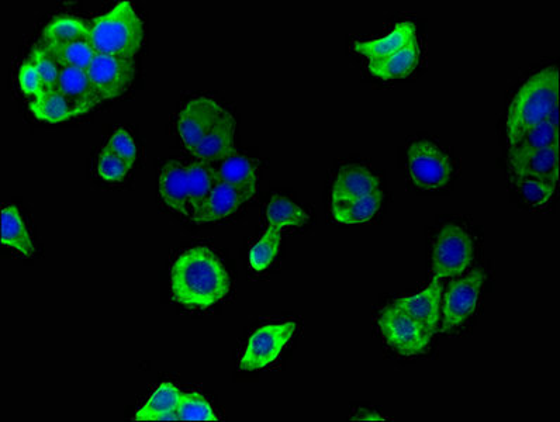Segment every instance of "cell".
<instances>
[{
  "mask_svg": "<svg viewBox=\"0 0 560 422\" xmlns=\"http://www.w3.org/2000/svg\"><path fill=\"white\" fill-rule=\"evenodd\" d=\"M230 289V275L219 255L210 248H190L179 255L172 266V297L188 309H212Z\"/></svg>",
  "mask_w": 560,
  "mask_h": 422,
  "instance_id": "1",
  "label": "cell"
},
{
  "mask_svg": "<svg viewBox=\"0 0 560 422\" xmlns=\"http://www.w3.org/2000/svg\"><path fill=\"white\" fill-rule=\"evenodd\" d=\"M559 69L548 67L531 76L515 93L507 113V140L514 147L531 129L551 119L559 105Z\"/></svg>",
  "mask_w": 560,
  "mask_h": 422,
  "instance_id": "2",
  "label": "cell"
},
{
  "mask_svg": "<svg viewBox=\"0 0 560 422\" xmlns=\"http://www.w3.org/2000/svg\"><path fill=\"white\" fill-rule=\"evenodd\" d=\"M145 26L129 0L117 3L91 23V41L96 53L134 60L144 43Z\"/></svg>",
  "mask_w": 560,
  "mask_h": 422,
  "instance_id": "3",
  "label": "cell"
},
{
  "mask_svg": "<svg viewBox=\"0 0 560 422\" xmlns=\"http://www.w3.org/2000/svg\"><path fill=\"white\" fill-rule=\"evenodd\" d=\"M475 257V241L468 231L447 224L439 231L432 249L434 279L458 278L468 271Z\"/></svg>",
  "mask_w": 560,
  "mask_h": 422,
  "instance_id": "4",
  "label": "cell"
},
{
  "mask_svg": "<svg viewBox=\"0 0 560 422\" xmlns=\"http://www.w3.org/2000/svg\"><path fill=\"white\" fill-rule=\"evenodd\" d=\"M378 325L387 345L400 355H418L430 345L431 332L394 304L382 310Z\"/></svg>",
  "mask_w": 560,
  "mask_h": 422,
  "instance_id": "5",
  "label": "cell"
},
{
  "mask_svg": "<svg viewBox=\"0 0 560 422\" xmlns=\"http://www.w3.org/2000/svg\"><path fill=\"white\" fill-rule=\"evenodd\" d=\"M296 330L295 321H286L280 324H266L252 332L240 359V369L244 372H255L272 365L292 340Z\"/></svg>",
  "mask_w": 560,
  "mask_h": 422,
  "instance_id": "6",
  "label": "cell"
},
{
  "mask_svg": "<svg viewBox=\"0 0 560 422\" xmlns=\"http://www.w3.org/2000/svg\"><path fill=\"white\" fill-rule=\"evenodd\" d=\"M409 174L411 181L421 190L442 189L451 182V161L437 145L418 141L409 148Z\"/></svg>",
  "mask_w": 560,
  "mask_h": 422,
  "instance_id": "7",
  "label": "cell"
},
{
  "mask_svg": "<svg viewBox=\"0 0 560 422\" xmlns=\"http://www.w3.org/2000/svg\"><path fill=\"white\" fill-rule=\"evenodd\" d=\"M486 275L475 271L456 280L442 297V331L454 330L475 314Z\"/></svg>",
  "mask_w": 560,
  "mask_h": 422,
  "instance_id": "8",
  "label": "cell"
},
{
  "mask_svg": "<svg viewBox=\"0 0 560 422\" xmlns=\"http://www.w3.org/2000/svg\"><path fill=\"white\" fill-rule=\"evenodd\" d=\"M100 98L117 99L129 91L136 76V62L129 58L98 54L88 71Z\"/></svg>",
  "mask_w": 560,
  "mask_h": 422,
  "instance_id": "9",
  "label": "cell"
},
{
  "mask_svg": "<svg viewBox=\"0 0 560 422\" xmlns=\"http://www.w3.org/2000/svg\"><path fill=\"white\" fill-rule=\"evenodd\" d=\"M226 110L212 98H195L186 102L178 120V133L186 150L192 154L213 129Z\"/></svg>",
  "mask_w": 560,
  "mask_h": 422,
  "instance_id": "10",
  "label": "cell"
},
{
  "mask_svg": "<svg viewBox=\"0 0 560 422\" xmlns=\"http://www.w3.org/2000/svg\"><path fill=\"white\" fill-rule=\"evenodd\" d=\"M58 91L68 100L74 117L92 112L103 100L89 79L88 72L65 65L61 67Z\"/></svg>",
  "mask_w": 560,
  "mask_h": 422,
  "instance_id": "11",
  "label": "cell"
},
{
  "mask_svg": "<svg viewBox=\"0 0 560 422\" xmlns=\"http://www.w3.org/2000/svg\"><path fill=\"white\" fill-rule=\"evenodd\" d=\"M237 154L235 150V119L230 113L224 112L213 129L203 138L192 152L196 161L209 165H217L224 159Z\"/></svg>",
  "mask_w": 560,
  "mask_h": 422,
  "instance_id": "12",
  "label": "cell"
},
{
  "mask_svg": "<svg viewBox=\"0 0 560 422\" xmlns=\"http://www.w3.org/2000/svg\"><path fill=\"white\" fill-rule=\"evenodd\" d=\"M442 290L444 289L439 280L434 279L423 292L414 296L400 297L393 304L406 311L409 316L423 325L425 330L434 335L441 320L442 293H444Z\"/></svg>",
  "mask_w": 560,
  "mask_h": 422,
  "instance_id": "13",
  "label": "cell"
},
{
  "mask_svg": "<svg viewBox=\"0 0 560 422\" xmlns=\"http://www.w3.org/2000/svg\"><path fill=\"white\" fill-rule=\"evenodd\" d=\"M378 176L361 165H345L335 179L331 203L351 202L380 192Z\"/></svg>",
  "mask_w": 560,
  "mask_h": 422,
  "instance_id": "14",
  "label": "cell"
},
{
  "mask_svg": "<svg viewBox=\"0 0 560 422\" xmlns=\"http://www.w3.org/2000/svg\"><path fill=\"white\" fill-rule=\"evenodd\" d=\"M159 195L169 210L181 216H189L188 166L182 162L169 161L159 174Z\"/></svg>",
  "mask_w": 560,
  "mask_h": 422,
  "instance_id": "15",
  "label": "cell"
},
{
  "mask_svg": "<svg viewBox=\"0 0 560 422\" xmlns=\"http://www.w3.org/2000/svg\"><path fill=\"white\" fill-rule=\"evenodd\" d=\"M255 192L237 188L226 182H217L212 195L207 200L205 209L195 220L196 224L216 223V221L227 219L240 210L241 206L250 202Z\"/></svg>",
  "mask_w": 560,
  "mask_h": 422,
  "instance_id": "16",
  "label": "cell"
},
{
  "mask_svg": "<svg viewBox=\"0 0 560 422\" xmlns=\"http://www.w3.org/2000/svg\"><path fill=\"white\" fill-rule=\"evenodd\" d=\"M414 40H417L416 24L403 22L394 26V29L385 37L369 41H356L354 50L368 58L369 62L378 61L397 53V51L413 43Z\"/></svg>",
  "mask_w": 560,
  "mask_h": 422,
  "instance_id": "17",
  "label": "cell"
},
{
  "mask_svg": "<svg viewBox=\"0 0 560 422\" xmlns=\"http://www.w3.org/2000/svg\"><path fill=\"white\" fill-rule=\"evenodd\" d=\"M511 172L517 178H539L544 181L555 183L559 182V144L551 145L537 152L518 159V161L508 162Z\"/></svg>",
  "mask_w": 560,
  "mask_h": 422,
  "instance_id": "18",
  "label": "cell"
},
{
  "mask_svg": "<svg viewBox=\"0 0 560 422\" xmlns=\"http://www.w3.org/2000/svg\"><path fill=\"white\" fill-rule=\"evenodd\" d=\"M420 57V43L417 38L397 53L389 55L383 60L369 62V71L375 78L382 79V81L406 78L416 71L420 64Z\"/></svg>",
  "mask_w": 560,
  "mask_h": 422,
  "instance_id": "19",
  "label": "cell"
},
{
  "mask_svg": "<svg viewBox=\"0 0 560 422\" xmlns=\"http://www.w3.org/2000/svg\"><path fill=\"white\" fill-rule=\"evenodd\" d=\"M182 390L165 382L154 390L147 403L138 410L137 421H179L178 407Z\"/></svg>",
  "mask_w": 560,
  "mask_h": 422,
  "instance_id": "20",
  "label": "cell"
},
{
  "mask_svg": "<svg viewBox=\"0 0 560 422\" xmlns=\"http://www.w3.org/2000/svg\"><path fill=\"white\" fill-rule=\"evenodd\" d=\"M188 176L190 211H192V220L195 221L205 209L207 200L219 179L213 165L200 161L188 165Z\"/></svg>",
  "mask_w": 560,
  "mask_h": 422,
  "instance_id": "21",
  "label": "cell"
},
{
  "mask_svg": "<svg viewBox=\"0 0 560 422\" xmlns=\"http://www.w3.org/2000/svg\"><path fill=\"white\" fill-rule=\"evenodd\" d=\"M383 199L385 196L380 190L373 195L351 200V202L331 203V213H333L334 220L344 226L368 223L379 213Z\"/></svg>",
  "mask_w": 560,
  "mask_h": 422,
  "instance_id": "22",
  "label": "cell"
},
{
  "mask_svg": "<svg viewBox=\"0 0 560 422\" xmlns=\"http://www.w3.org/2000/svg\"><path fill=\"white\" fill-rule=\"evenodd\" d=\"M2 244L6 248L19 252L24 258H31L36 252L29 230L20 211L13 204L2 210Z\"/></svg>",
  "mask_w": 560,
  "mask_h": 422,
  "instance_id": "23",
  "label": "cell"
},
{
  "mask_svg": "<svg viewBox=\"0 0 560 422\" xmlns=\"http://www.w3.org/2000/svg\"><path fill=\"white\" fill-rule=\"evenodd\" d=\"M217 179L257 193L258 166L252 159L234 154L214 165Z\"/></svg>",
  "mask_w": 560,
  "mask_h": 422,
  "instance_id": "24",
  "label": "cell"
},
{
  "mask_svg": "<svg viewBox=\"0 0 560 422\" xmlns=\"http://www.w3.org/2000/svg\"><path fill=\"white\" fill-rule=\"evenodd\" d=\"M555 144H559L558 121L551 119L542 121L541 124L528 131L514 147L510 148L508 162L518 161L532 152L544 150Z\"/></svg>",
  "mask_w": 560,
  "mask_h": 422,
  "instance_id": "25",
  "label": "cell"
},
{
  "mask_svg": "<svg viewBox=\"0 0 560 422\" xmlns=\"http://www.w3.org/2000/svg\"><path fill=\"white\" fill-rule=\"evenodd\" d=\"M89 34L91 24L85 20L72 16H58L44 27L41 43L48 46H64L74 41L88 40Z\"/></svg>",
  "mask_w": 560,
  "mask_h": 422,
  "instance_id": "26",
  "label": "cell"
},
{
  "mask_svg": "<svg viewBox=\"0 0 560 422\" xmlns=\"http://www.w3.org/2000/svg\"><path fill=\"white\" fill-rule=\"evenodd\" d=\"M31 113L44 123L57 124L74 117L68 100L60 91H44L30 102Z\"/></svg>",
  "mask_w": 560,
  "mask_h": 422,
  "instance_id": "27",
  "label": "cell"
},
{
  "mask_svg": "<svg viewBox=\"0 0 560 422\" xmlns=\"http://www.w3.org/2000/svg\"><path fill=\"white\" fill-rule=\"evenodd\" d=\"M266 221L269 227L283 228L300 227L309 221L306 211L297 206L295 202L283 196H273L271 203L266 207Z\"/></svg>",
  "mask_w": 560,
  "mask_h": 422,
  "instance_id": "28",
  "label": "cell"
},
{
  "mask_svg": "<svg viewBox=\"0 0 560 422\" xmlns=\"http://www.w3.org/2000/svg\"><path fill=\"white\" fill-rule=\"evenodd\" d=\"M44 46L50 50V53L57 58L61 65L84 69V71H88L96 55H98L89 38L88 40L64 44V46H48V44H44Z\"/></svg>",
  "mask_w": 560,
  "mask_h": 422,
  "instance_id": "29",
  "label": "cell"
},
{
  "mask_svg": "<svg viewBox=\"0 0 560 422\" xmlns=\"http://www.w3.org/2000/svg\"><path fill=\"white\" fill-rule=\"evenodd\" d=\"M282 234L278 228L268 227L261 240L252 245L250 251V266L255 272H264L278 257Z\"/></svg>",
  "mask_w": 560,
  "mask_h": 422,
  "instance_id": "30",
  "label": "cell"
},
{
  "mask_svg": "<svg viewBox=\"0 0 560 422\" xmlns=\"http://www.w3.org/2000/svg\"><path fill=\"white\" fill-rule=\"evenodd\" d=\"M30 61L33 62L40 75L44 91H57L62 65L50 53V50L44 44H37L31 50Z\"/></svg>",
  "mask_w": 560,
  "mask_h": 422,
  "instance_id": "31",
  "label": "cell"
},
{
  "mask_svg": "<svg viewBox=\"0 0 560 422\" xmlns=\"http://www.w3.org/2000/svg\"><path fill=\"white\" fill-rule=\"evenodd\" d=\"M179 421H217L209 401L197 392H182L178 407Z\"/></svg>",
  "mask_w": 560,
  "mask_h": 422,
  "instance_id": "32",
  "label": "cell"
},
{
  "mask_svg": "<svg viewBox=\"0 0 560 422\" xmlns=\"http://www.w3.org/2000/svg\"><path fill=\"white\" fill-rule=\"evenodd\" d=\"M515 178V185L531 206L544 207L551 202L558 185L539 178Z\"/></svg>",
  "mask_w": 560,
  "mask_h": 422,
  "instance_id": "33",
  "label": "cell"
},
{
  "mask_svg": "<svg viewBox=\"0 0 560 422\" xmlns=\"http://www.w3.org/2000/svg\"><path fill=\"white\" fill-rule=\"evenodd\" d=\"M131 168L133 166L127 164L124 159L112 154L106 148H103L102 152H100L98 164H96L100 179L109 183L122 182L129 175Z\"/></svg>",
  "mask_w": 560,
  "mask_h": 422,
  "instance_id": "34",
  "label": "cell"
},
{
  "mask_svg": "<svg viewBox=\"0 0 560 422\" xmlns=\"http://www.w3.org/2000/svg\"><path fill=\"white\" fill-rule=\"evenodd\" d=\"M105 148L112 152V154L117 155V157L124 159L131 166L137 161L138 148L136 141H134V138L130 136L129 131L126 129L114 131L113 136L107 141Z\"/></svg>",
  "mask_w": 560,
  "mask_h": 422,
  "instance_id": "35",
  "label": "cell"
},
{
  "mask_svg": "<svg viewBox=\"0 0 560 422\" xmlns=\"http://www.w3.org/2000/svg\"><path fill=\"white\" fill-rule=\"evenodd\" d=\"M17 83H19L20 91L30 98H37L44 92L43 83H41L40 75H38L33 62L26 61L17 72Z\"/></svg>",
  "mask_w": 560,
  "mask_h": 422,
  "instance_id": "36",
  "label": "cell"
},
{
  "mask_svg": "<svg viewBox=\"0 0 560 422\" xmlns=\"http://www.w3.org/2000/svg\"><path fill=\"white\" fill-rule=\"evenodd\" d=\"M358 415H352V420H359V421H382L383 415L378 413H373V411L369 410H359Z\"/></svg>",
  "mask_w": 560,
  "mask_h": 422,
  "instance_id": "37",
  "label": "cell"
}]
</instances>
